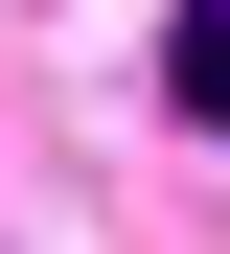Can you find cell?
<instances>
[{
	"label": "cell",
	"mask_w": 230,
	"mask_h": 254,
	"mask_svg": "<svg viewBox=\"0 0 230 254\" xmlns=\"http://www.w3.org/2000/svg\"><path fill=\"white\" fill-rule=\"evenodd\" d=\"M161 116L230 162V0H184V23H161Z\"/></svg>",
	"instance_id": "cell-1"
}]
</instances>
